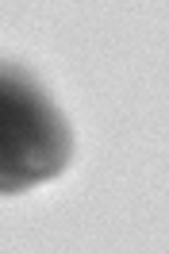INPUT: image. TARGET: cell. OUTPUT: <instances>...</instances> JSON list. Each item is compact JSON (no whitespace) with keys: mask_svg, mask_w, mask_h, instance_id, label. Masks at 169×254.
Returning a JSON list of instances; mask_svg holds the SVG:
<instances>
[{"mask_svg":"<svg viewBox=\"0 0 169 254\" xmlns=\"http://www.w3.org/2000/svg\"><path fill=\"white\" fill-rule=\"evenodd\" d=\"M61 162L58 124L31 93L0 85V185L50 174Z\"/></svg>","mask_w":169,"mask_h":254,"instance_id":"cell-1","label":"cell"}]
</instances>
